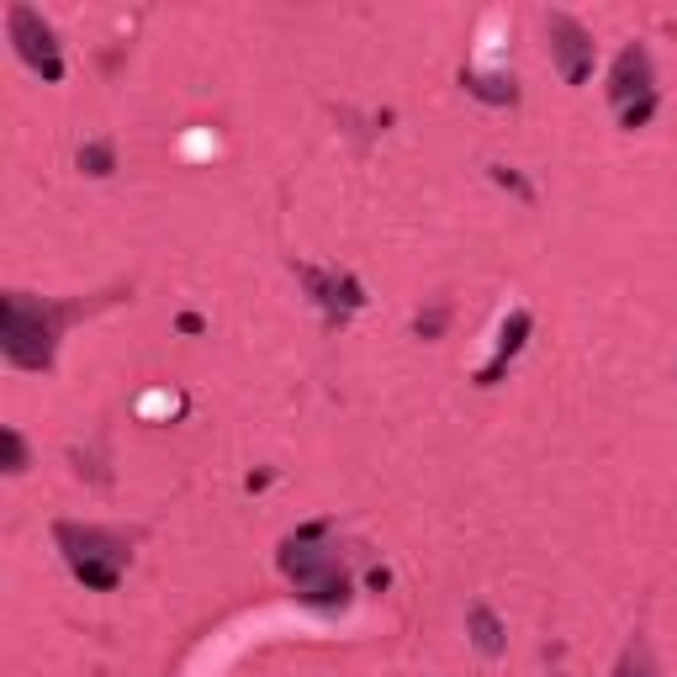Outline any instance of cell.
<instances>
[{
  "label": "cell",
  "mask_w": 677,
  "mask_h": 677,
  "mask_svg": "<svg viewBox=\"0 0 677 677\" xmlns=\"http://www.w3.org/2000/svg\"><path fill=\"white\" fill-rule=\"evenodd\" d=\"M53 540L64 550L69 571L96 593H111L122 583V567H128V535L117 529H101V525H53Z\"/></svg>",
  "instance_id": "cell-3"
},
{
  "label": "cell",
  "mask_w": 677,
  "mask_h": 677,
  "mask_svg": "<svg viewBox=\"0 0 677 677\" xmlns=\"http://www.w3.org/2000/svg\"><path fill=\"white\" fill-rule=\"evenodd\" d=\"M445 323H450V307L439 302V307H429V312H418V339H439L445 333Z\"/></svg>",
  "instance_id": "cell-13"
},
{
  "label": "cell",
  "mask_w": 677,
  "mask_h": 677,
  "mask_svg": "<svg viewBox=\"0 0 677 677\" xmlns=\"http://www.w3.org/2000/svg\"><path fill=\"white\" fill-rule=\"evenodd\" d=\"M69 318H80V307L43 302V297H27V291H6L0 297V350H6V360L22 366V371H48Z\"/></svg>",
  "instance_id": "cell-1"
},
{
  "label": "cell",
  "mask_w": 677,
  "mask_h": 677,
  "mask_svg": "<svg viewBox=\"0 0 677 677\" xmlns=\"http://www.w3.org/2000/svg\"><path fill=\"white\" fill-rule=\"evenodd\" d=\"M466 630H471V640H477L481 656H502V646H508V635H502L498 614L487 609V604H471V614H466Z\"/></svg>",
  "instance_id": "cell-9"
},
{
  "label": "cell",
  "mask_w": 677,
  "mask_h": 677,
  "mask_svg": "<svg viewBox=\"0 0 677 677\" xmlns=\"http://www.w3.org/2000/svg\"><path fill=\"white\" fill-rule=\"evenodd\" d=\"M492 180H498V186H508V191H519V197H529V186H525L519 176H514L508 165H492Z\"/></svg>",
  "instance_id": "cell-16"
},
{
  "label": "cell",
  "mask_w": 677,
  "mask_h": 677,
  "mask_svg": "<svg viewBox=\"0 0 677 677\" xmlns=\"http://www.w3.org/2000/svg\"><path fill=\"white\" fill-rule=\"evenodd\" d=\"M80 170H86V176H111V170H117V149H111L107 138H96V143H86V149H80Z\"/></svg>",
  "instance_id": "cell-11"
},
{
  "label": "cell",
  "mask_w": 677,
  "mask_h": 677,
  "mask_svg": "<svg viewBox=\"0 0 677 677\" xmlns=\"http://www.w3.org/2000/svg\"><path fill=\"white\" fill-rule=\"evenodd\" d=\"M6 32H11V43L22 53V64L32 74H43V80H64V59H59V38H53V27L32 11V6H11L6 11Z\"/></svg>",
  "instance_id": "cell-4"
},
{
  "label": "cell",
  "mask_w": 677,
  "mask_h": 677,
  "mask_svg": "<svg viewBox=\"0 0 677 677\" xmlns=\"http://www.w3.org/2000/svg\"><path fill=\"white\" fill-rule=\"evenodd\" d=\"M546 32H550V53H556V64L567 74V86H583L593 74V32L583 22H571L567 11H550Z\"/></svg>",
  "instance_id": "cell-5"
},
{
  "label": "cell",
  "mask_w": 677,
  "mask_h": 677,
  "mask_svg": "<svg viewBox=\"0 0 677 677\" xmlns=\"http://www.w3.org/2000/svg\"><path fill=\"white\" fill-rule=\"evenodd\" d=\"M525 339H529V312H514V318L502 323V339H498V355H492V366H481V371H477L481 387H492V381H498L502 366H508L514 355L525 350Z\"/></svg>",
  "instance_id": "cell-8"
},
{
  "label": "cell",
  "mask_w": 677,
  "mask_h": 677,
  "mask_svg": "<svg viewBox=\"0 0 677 677\" xmlns=\"http://www.w3.org/2000/svg\"><path fill=\"white\" fill-rule=\"evenodd\" d=\"M614 677H656V673H651V661H646V651H630L625 661H619V673Z\"/></svg>",
  "instance_id": "cell-15"
},
{
  "label": "cell",
  "mask_w": 677,
  "mask_h": 677,
  "mask_svg": "<svg viewBox=\"0 0 677 677\" xmlns=\"http://www.w3.org/2000/svg\"><path fill=\"white\" fill-rule=\"evenodd\" d=\"M460 86L471 90L477 101H492V107H514V101H519L514 74H460Z\"/></svg>",
  "instance_id": "cell-10"
},
{
  "label": "cell",
  "mask_w": 677,
  "mask_h": 677,
  "mask_svg": "<svg viewBox=\"0 0 677 677\" xmlns=\"http://www.w3.org/2000/svg\"><path fill=\"white\" fill-rule=\"evenodd\" d=\"M323 535H328V525L297 529V535L281 546V571L297 583L307 609L339 614L345 604H350V577H345V567H339V556L323 550Z\"/></svg>",
  "instance_id": "cell-2"
},
{
  "label": "cell",
  "mask_w": 677,
  "mask_h": 677,
  "mask_svg": "<svg viewBox=\"0 0 677 677\" xmlns=\"http://www.w3.org/2000/svg\"><path fill=\"white\" fill-rule=\"evenodd\" d=\"M651 111H656V96H646V101H635V107L619 111V122L635 132V128H646V122H651Z\"/></svg>",
  "instance_id": "cell-14"
},
{
  "label": "cell",
  "mask_w": 677,
  "mask_h": 677,
  "mask_svg": "<svg viewBox=\"0 0 677 677\" xmlns=\"http://www.w3.org/2000/svg\"><path fill=\"white\" fill-rule=\"evenodd\" d=\"M302 281H307V291L328 307V312H355V307L366 302V297H360V286H355L350 276H318V270H302Z\"/></svg>",
  "instance_id": "cell-7"
},
{
  "label": "cell",
  "mask_w": 677,
  "mask_h": 677,
  "mask_svg": "<svg viewBox=\"0 0 677 677\" xmlns=\"http://www.w3.org/2000/svg\"><path fill=\"white\" fill-rule=\"evenodd\" d=\"M646 96H656L651 53H646V48H625V53L614 59V69H609V101L625 111V107H635V101H646Z\"/></svg>",
  "instance_id": "cell-6"
},
{
  "label": "cell",
  "mask_w": 677,
  "mask_h": 677,
  "mask_svg": "<svg viewBox=\"0 0 677 677\" xmlns=\"http://www.w3.org/2000/svg\"><path fill=\"white\" fill-rule=\"evenodd\" d=\"M0 466H6V477H22L27 471V439L17 429H0Z\"/></svg>",
  "instance_id": "cell-12"
}]
</instances>
